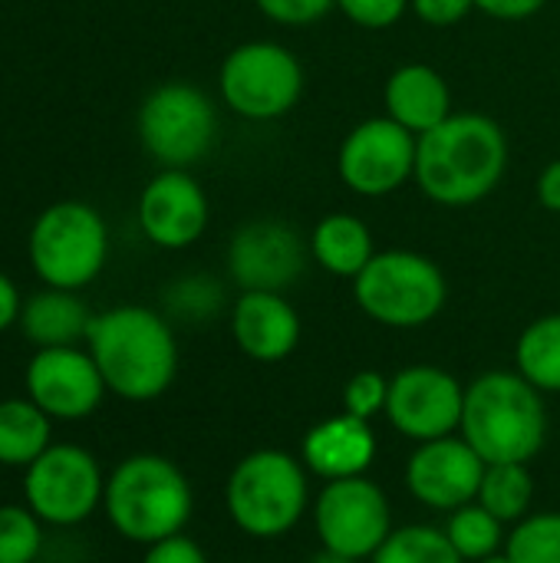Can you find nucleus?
<instances>
[{
	"label": "nucleus",
	"instance_id": "a211bd4d",
	"mask_svg": "<svg viewBox=\"0 0 560 563\" xmlns=\"http://www.w3.org/2000/svg\"><path fill=\"white\" fill-rule=\"evenodd\" d=\"M231 336L254 363H284L300 343V313L284 294L241 290L231 307Z\"/></svg>",
	"mask_w": 560,
	"mask_h": 563
},
{
	"label": "nucleus",
	"instance_id": "1a4fd4ad",
	"mask_svg": "<svg viewBox=\"0 0 560 563\" xmlns=\"http://www.w3.org/2000/svg\"><path fill=\"white\" fill-rule=\"evenodd\" d=\"M142 148L162 168H191L218 142V109L191 82H165L139 106Z\"/></svg>",
	"mask_w": 560,
	"mask_h": 563
},
{
	"label": "nucleus",
	"instance_id": "cd10ccee",
	"mask_svg": "<svg viewBox=\"0 0 560 563\" xmlns=\"http://www.w3.org/2000/svg\"><path fill=\"white\" fill-rule=\"evenodd\" d=\"M512 563H560V515H528L515 525L505 541Z\"/></svg>",
	"mask_w": 560,
	"mask_h": 563
},
{
	"label": "nucleus",
	"instance_id": "4be33fe9",
	"mask_svg": "<svg viewBox=\"0 0 560 563\" xmlns=\"http://www.w3.org/2000/svg\"><path fill=\"white\" fill-rule=\"evenodd\" d=\"M310 257L333 277H343V280H356L360 271L373 261L376 254V241H373V231L363 218L350 214V211H330L323 214L310 238Z\"/></svg>",
	"mask_w": 560,
	"mask_h": 563
},
{
	"label": "nucleus",
	"instance_id": "473e14b6",
	"mask_svg": "<svg viewBox=\"0 0 560 563\" xmlns=\"http://www.w3.org/2000/svg\"><path fill=\"white\" fill-rule=\"evenodd\" d=\"M261 16L281 26H310L337 10V0H254Z\"/></svg>",
	"mask_w": 560,
	"mask_h": 563
},
{
	"label": "nucleus",
	"instance_id": "f3484780",
	"mask_svg": "<svg viewBox=\"0 0 560 563\" xmlns=\"http://www.w3.org/2000/svg\"><path fill=\"white\" fill-rule=\"evenodd\" d=\"M485 478L482 455L465 439H432L419 442L406 465V488L409 495L436 511H455L479 498Z\"/></svg>",
	"mask_w": 560,
	"mask_h": 563
},
{
	"label": "nucleus",
	"instance_id": "ea45409f",
	"mask_svg": "<svg viewBox=\"0 0 560 563\" xmlns=\"http://www.w3.org/2000/svg\"><path fill=\"white\" fill-rule=\"evenodd\" d=\"M479 563H512V558L508 554H492V558H485V561Z\"/></svg>",
	"mask_w": 560,
	"mask_h": 563
},
{
	"label": "nucleus",
	"instance_id": "4468645a",
	"mask_svg": "<svg viewBox=\"0 0 560 563\" xmlns=\"http://www.w3.org/2000/svg\"><path fill=\"white\" fill-rule=\"evenodd\" d=\"M23 386L53 422H83L96 416L109 393L96 360L83 346L36 350L26 363Z\"/></svg>",
	"mask_w": 560,
	"mask_h": 563
},
{
	"label": "nucleus",
	"instance_id": "9d476101",
	"mask_svg": "<svg viewBox=\"0 0 560 563\" xmlns=\"http://www.w3.org/2000/svg\"><path fill=\"white\" fill-rule=\"evenodd\" d=\"M106 498L99 459L73 442H53L33 465L23 468V505L46 528L86 525Z\"/></svg>",
	"mask_w": 560,
	"mask_h": 563
},
{
	"label": "nucleus",
	"instance_id": "2eb2a0df",
	"mask_svg": "<svg viewBox=\"0 0 560 563\" xmlns=\"http://www.w3.org/2000/svg\"><path fill=\"white\" fill-rule=\"evenodd\" d=\"M465 389L442 366H406L389 379L386 419L413 442L446 439L462 426Z\"/></svg>",
	"mask_w": 560,
	"mask_h": 563
},
{
	"label": "nucleus",
	"instance_id": "7ed1b4c3",
	"mask_svg": "<svg viewBox=\"0 0 560 563\" xmlns=\"http://www.w3.org/2000/svg\"><path fill=\"white\" fill-rule=\"evenodd\" d=\"M195 495L188 475L165 455L139 452L106 475L102 515L112 531L132 544H155L182 534L191 521Z\"/></svg>",
	"mask_w": 560,
	"mask_h": 563
},
{
	"label": "nucleus",
	"instance_id": "72a5a7b5",
	"mask_svg": "<svg viewBox=\"0 0 560 563\" xmlns=\"http://www.w3.org/2000/svg\"><path fill=\"white\" fill-rule=\"evenodd\" d=\"M409 10L426 26L446 30V26H459L475 10V0H409Z\"/></svg>",
	"mask_w": 560,
	"mask_h": 563
},
{
	"label": "nucleus",
	"instance_id": "f704fd0d",
	"mask_svg": "<svg viewBox=\"0 0 560 563\" xmlns=\"http://www.w3.org/2000/svg\"><path fill=\"white\" fill-rule=\"evenodd\" d=\"M142 563H208V558H205V551L182 531V534H172V538H165V541L149 544Z\"/></svg>",
	"mask_w": 560,
	"mask_h": 563
},
{
	"label": "nucleus",
	"instance_id": "f8f14e48",
	"mask_svg": "<svg viewBox=\"0 0 560 563\" xmlns=\"http://www.w3.org/2000/svg\"><path fill=\"white\" fill-rule=\"evenodd\" d=\"M314 525L327 551L350 561H366L393 534V511L383 488L360 475L327 482L314 505Z\"/></svg>",
	"mask_w": 560,
	"mask_h": 563
},
{
	"label": "nucleus",
	"instance_id": "4c0bfd02",
	"mask_svg": "<svg viewBox=\"0 0 560 563\" xmlns=\"http://www.w3.org/2000/svg\"><path fill=\"white\" fill-rule=\"evenodd\" d=\"M20 310H23V300H20L17 284L7 274H0V333H7L13 323H20Z\"/></svg>",
	"mask_w": 560,
	"mask_h": 563
},
{
	"label": "nucleus",
	"instance_id": "6e6552de",
	"mask_svg": "<svg viewBox=\"0 0 560 563\" xmlns=\"http://www.w3.org/2000/svg\"><path fill=\"white\" fill-rule=\"evenodd\" d=\"M221 102L248 122H274L297 109L304 96V66L277 40L238 43L218 69Z\"/></svg>",
	"mask_w": 560,
	"mask_h": 563
},
{
	"label": "nucleus",
	"instance_id": "dca6fc26",
	"mask_svg": "<svg viewBox=\"0 0 560 563\" xmlns=\"http://www.w3.org/2000/svg\"><path fill=\"white\" fill-rule=\"evenodd\" d=\"M139 228L162 251L191 247L211 218L208 195L188 168H162L139 195Z\"/></svg>",
	"mask_w": 560,
	"mask_h": 563
},
{
	"label": "nucleus",
	"instance_id": "a878e982",
	"mask_svg": "<svg viewBox=\"0 0 560 563\" xmlns=\"http://www.w3.org/2000/svg\"><path fill=\"white\" fill-rule=\"evenodd\" d=\"M446 534L452 541V548L462 554V561H485L492 554H498V548L505 544V525L485 511L479 501L462 505L449 515Z\"/></svg>",
	"mask_w": 560,
	"mask_h": 563
},
{
	"label": "nucleus",
	"instance_id": "6ab92c4d",
	"mask_svg": "<svg viewBox=\"0 0 560 563\" xmlns=\"http://www.w3.org/2000/svg\"><path fill=\"white\" fill-rule=\"evenodd\" d=\"M376 459V435L366 419L340 412L317 422L300 445V462L323 482L360 478Z\"/></svg>",
	"mask_w": 560,
	"mask_h": 563
},
{
	"label": "nucleus",
	"instance_id": "0eeeda50",
	"mask_svg": "<svg viewBox=\"0 0 560 563\" xmlns=\"http://www.w3.org/2000/svg\"><path fill=\"white\" fill-rule=\"evenodd\" d=\"M26 254L46 287L83 290L109 261V228L92 205L56 201L33 221Z\"/></svg>",
	"mask_w": 560,
	"mask_h": 563
},
{
	"label": "nucleus",
	"instance_id": "c9c22d12",
	"mask_svg": "<svg viewBox=\"0 0 560 563\" xmlns=\"http://www.w3.org/2000/svg\"><path fill=\"white\" fill-rule=\"evenodd\" d=\"M545 3L548 0H475V10L502 23H518V20L535 16Z\"/></svg>",
	"mask_w": 560,
	"mask_h": 563
},
{
	"label": "nucleus",
	"instance_id": "2f4dec72",
	"mask_svg": "<svg viewBox=\"0 0 560 563\" xmlns=\"http://www.w3.org/2000/svg\"><path fill=\"white\" fill-rule=\"evenodd\" d=\"M337 10L363 30H389L409 13V0H337Z\"/></svg>",
	"mask_w": 560,
	"mask_h": 563
},
{
	"label": "nucleus",
	"instance_id": "412c9836",
	"mask_svg": "<svg viewBox=\"0 0 560 563\" xmlns=\"http://www.w3.org/2000/svg\"><path fill=\"white\" fill-rule=\"evenodd\" d=\"M96 313L76 297V290H56L46 287L33 294L20 310V330L36 350L50 346H79L86 343L89 323Z\"/></svg>",
	"mask_w": 560,
	"mask_h": 563
},
{
	"label": "nucleus",
	"instance_id": "58836bf2",
	"mask_svg": "<svg viewBox=\"0 0 560 563\" xmlns=\"http://www.w3.org/2000/svg\"><path fill=\"white\" fill-rule=\"evenodd\" d=\"M310 563H356V561H350V558H343V554H333V551H327V548H323V554H314V558H310Z\"/></svg>",
	"mask_w": 560,
	"mask_h": 563
},
{
	"label": "nucleus",
	"instance_id": "b1692460",
	"mask_svg": "<svg viewBox=\"0 0 560 563\" xmlns=\"http://www.w3.org/2000/svg\"><path fill=\"white\" fill-rule=\"evenodd\" d=\"M518 373L541 393H560V313L538 317L515 343Z\"/></svg>",
	"mask_w": 560,
	"mask_h": 563
},
{
	"label": "nucleus",
	"instance_id": "423d86ee",
	"mask_svg": "<svg viewBox=\"0 0 560 563\" xmlns=\"http://www.w3.org/2000/svg\"><path fill=\"white\" fill-rule=\"evenodd\" d=\"M310 501L307 472L304 465L281 452V449H261L244 455L224 485V505L248 538H281L304 518Z\"/></svg>",
	"mask_w": 560,
	"mask_h": 563
},
{
	"label": "nucleus",
	"instance_id": "e433bc0d",
	"mask_svg": "<svg viewBox=\"0 0 560 563\" xmlns=\"http://www.w3.org/2000/svg\"><path fill=\"white\" fill-rule=\"evenodd\" d=\"M538 205L551 214H560V158L548 162L538 175Z\"/></svg>",
	"mask_w": 560,
	"mask_h": 563
},
{
	"label": "nucleus",
	"instance_id": "bb28decb",
	"mask_svg": "<svg viewBox=\"0 0 560 563\" xmlns=\"http://www.w3.org/2000/svg\"><path fill=\"white\" fill-rule=\"evenodd\" d=\"M373 563H465L452 548L449 534L426 525H406L393 531L383 548L373 554Z\"/></svg>",
	"mask_w": 560,
	"mask_h": 563
},
{
	"label": "nucleus",
	"instance_id": "5701e85b",
	"mask_svg": "<svg viewBox=\"0 0 560 563\" xmlns=\"http://www.w3.org/2000/svg\"><path fill=\"white\" fill-rule=\"evenodd\" d=\"M53 445V419L30 399H0V465L26 468Z\"/></svg>",
	"mask_w": 560,
	"mask_h": 563
},
{
	"label": "nucleus",
	"instance_id": "f03ea898",
	"mask_svg": "<svg viewBox=\"0 0 560 563\" xmlns=\"http://www.w3.org/2000/svg\"><path fill=\"white\" fill-rule=\"evenodd\" d=\"M86 350L96 360L106 389L125 402L165 396L178 376V340L172 323L149 307L122 303L92 317Z\"/></svg>",
	"mask_w": 560,
	"mask_h": 563
},
{
	"label": "nucleus",
	"instance_id": "393cba45",
	"mask_svg": "<svg viewBox=\"0 0 560 563\" xmlns=\"http://www.w3.org/2000/svg\"><path fill=\"white\" fill-rule=\"evenodd\" d=\"M535 498V478L525 462H505V465H485V478L479 488V505L492 511L502 525H518L528 518Z\"/></svg>",
	"mask_w": 560,
	"mask_h": 563
},
{
	"label": "nucleus",
	"instance_id": "c756f323",
	"mask_svg": "<svg viewBox=\"0 0 560 563\" xmlns=\"http://www.w3.org/2000/svg\"><path fill=\"white\" fill-rule=\"evenodd\" d=\"M224 303V290L218 280L195 274V277H182L165 290V310L178 320L188 323H201L208 317H215Z\"/></svg>",
	"mask_w": 560,
	"mask_h": 563
},
{
	"label": "nucleus",
	"instance_id": "9b49d317",
	"mask_svg": "<svg viewBox=\"0 0 560 563\" xmlns=\"http://www.w3.org/2000/svg\"><path fill=\"white\" fill-rule=\"evenodd\" d=\"M416 148L413 135L396 119L370 115L356 122L337 148V175L347 191L360 198H386L416 178Z\"/></svg>",
	"mask_w": 560,
	"mask_h": 563
},
{
	"label": "nucleus",
	"instance_id": "20e7f679",
	"mask_svg": "<svg viewBox=\"0 0 560 563\" xmlns=\"http://www.w3.org/2000/svg\"><path fill=\"white\" fill-rule=\"evenodd\" d=\"M462 439L482 455L485 465L531 462L548 435V412L541 389L521 373L492 369L465 386Z\"/></svg>",
	"mask_w": 560,
	"mask_h": 563
},
{
	"label": "nucleus",
	"instance_id": "aec40b11",
	"mask_svg": "<svg viewBox=\"0 0 560 563\" xmlns=\"http://www.w3.org/2000/svg\"><path fill=\"white\" fill-rule=\"evenodd\" d=\"M383 109L413 135H422L455 112L452 86L429 63H403L389 73L383 86Z\"/></svg>",
	"mask_w": 560,
	"mask_h": 563
},
{
	"label": "nucleus",
	"instance_id": "c85d7f7f",
	"mask_svg": "<svg viewBox=\"0 0 560 563\" xmlns=\"http://www.w3.org/2000/svg\"><path fill=\"white\" fill-rule=\"evenodd\" d=\"M46 525L26 505H0V563H36Z\"/></svg>",
	"mask_w": 560,
	"mask_h": 563
},
{
	"label": "nucleus",
	"instance_id": "ddd939ff",
	"mask_svg": "<svg viewBox=\"0 0 560 563\" xmlns=\"http://www.w3.org/2000/svg\"><path fill=\"white\" fill-rule=\"evenodd\" d=\"M307 238L274 218L241 224L228 241V274L241 290H290L307 271Z\"/></svg>",
	"mask_w": 560,
	"mask_h": 563
},
{
	"label": "nucleus",
	"instance_id": "7c9ffc66",
	"mask_svg": "<svg viewBox=\"0 0 560 563\" xmlns=\"http://www.w3.org/2000/svg\"><path fill=\"white\" fill-rule=\"evenodd\" d=\"M386 399H389V379L376 369H360L343 386V412L366 422L386 412Z\"/></svg>",
	"mask_w": 560,
	"mask_h": 563
},
{
	"label": "nucleus",
	"instance_id": "39448f33",
	"mask_svg": "<svg viewBox=\"0 0 560 563\" xmlns=\"http://www.w3.org/2000/svg\"><path fill=\"white\" fill-rule=\"evenodd\" d=\"M353 300L380 327L416 330L442 313L449 300V284L432 257L406 247H389L376 251L373 261L360 271V277L353 280Z\"/></svg>",
	"mask_w": 560,
	"mask_h": 563
},
{
	"label": "nucleus",
	"instance_id": "f257e3e1",
	"mask_svg": "<svg viewBox=\"0 0 560 563\" xmlns=\"http://www.w3.org/2000/svg\"><path fill=\"white\" fill-rule=\"evenodd\" d=\"M508 172V135L485 112H452L419 135L416 185L439 208H472L498 191Z\"/></svg>",
	"mask_w": 560,
	"mask_h": 563
}]
</instances>
